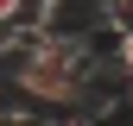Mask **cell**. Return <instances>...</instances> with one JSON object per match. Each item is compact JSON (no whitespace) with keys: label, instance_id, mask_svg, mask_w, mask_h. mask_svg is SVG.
Listing matches in <instances>:
<instances>
[{"label":"cell","instance_id":"cell-1","mask_svg":"<svg viewBox=\"0 0 133 126\" xmlns=\"http://www.w3.org/2000/svg\"><path fill=\"white\" fill-rule=\"evenodd\" d=\"M13 25L19 32H51V0H19L13 6Z\"/></svg>","mask_w":133,"mask_h":126},{"label":"cell","instance_id":"cell-2","mask_svg":"<svg viewBox=\"0 0 133 126\" xmlns=\"http://www.w3.org/2000/svg\"><path fill=\"white\" fill-rule=\"evenodd\" d=\"M102 25L121 38V32H133V0H102Z\"/></svg>","mask_w":133,"mask_h":126},{"label":"cell","instance_id":"cell-3","mask_svg":"<svg viewBox=\"0 0 133 126\" xmlns=\"http://www.w3.org/2000/svg\"><path fill=\"white\" fill-rule=\"evenodd\" d=\"M114 63H121V76L133 82V32H121V38H114Z\"/></svg>","mask_w":133,"mask_h":126},{"label":"cell","instance_id":"cell-4","mask_svg":"<svg viewBox=\"0 0 133 126\" xmlns=\"http://www.w3.org/2000/svg\"><path fill=\"white\" fill-rule=\"evenodd\" d=\"M13 6H19V0H0V19H13Z\"/></svg>","mask_w":133,"mask_h":126}]
</instances>
